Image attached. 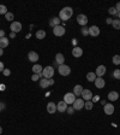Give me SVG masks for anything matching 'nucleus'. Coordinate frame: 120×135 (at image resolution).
I'll use <instances>...</instances> for the list:
<instances>
[{"instance_id": "14", "label": "nucleus", "mask_w": 120, "mask_h": 135, "mask_svg": "<svg viewBox=\"0 0 120 135\" xmlns=\"http://www.w3.org/2000/svg\"><path fill=\"white\" fill-rule=\"evenodd\" d=\"M72 56L75 57V58H79V57H82L83 56V50H82L81 47H78V46H76V47L72 50Z\"/></svg>"}, {"instance_id": "23", "label": "nucleus", "mask_w": 120, "mask_h": 135, "mask_svg": "<svg viewBox=\"0 0 120 135\" xmlns=\"http://www.w3.org/2000/svg\"><path fill=\"white\" fill-rule=\"evenodd\" d=\"M36 39H39V40H43L46 37V31L45 30H42V29H40V30H37L36 31Z\"/></svg>"}, {"instance_id": "8", "label": "nucleus", "mask_w": 120, "mask_h": 135, "mask_svg": "<svg viewBox=\"0 0 120 135\" xmlns=\"http://www.w3.org/2000/svg\"><path fill=\"white\" fill-rule=\"evenodd\" d=\"M10 29H11L12 33H18V31L22 30V24H20L19 22H16V21H13V22L11 23V27H10Z\"/></svg>"}, {"instance_id": "40", "label": "nucleus", "mask_w": 120, "mask_h": 135, "mask_svg": "<svg viewBox=\"0 0 120 135\" xmlns=\"http://www.w3.org/2000/svg\"><path fill=\"white\" fill-rule=\"evenodd\" d=\"M106 23H107V24H112V23H113V20H112V18H107V20H106Z\"/></svg>"}, {"instance_id": "21", "label": "nucleus", "mask_w": 120, "mask_h": 135, "mask_svg": "<svg viewBox=\"0 0 120 135\" xmlns=\"http://www.w3.org/2000/svg\"><path fill=\"white\" fill-rule=\"evenodd\" d=\"M49 25L50 27H56V25H60V18L59 17H53L52 20L49 21Z\"/></svg>"}, {"instance_id": "48", "label": "nucleus", "mask_w": 120, "mask_h": 135, "mask_svg": "<svg viewBox=\"0 0 120 135\" xmlns=\"http://www.w3.org/2000/svg\"><path fill=\"white\" fill-rule=\"evenodd\" d=\"M118 17H119V20H120V12H118Z\"/></svg>"}, {"instance_id": "36", "label": "nucleus", "mask_w": 120, "mask_h": 135, "mask_svg": "<svg viewBox=\"0 0 120 135\" xmlns=\"http://www.w3.org/2000/svg\"><path fill=\"white\" fill-rule=\"evenodd\" d=\"M66 112L69 113V115H72L73 112H75V109H73L72 106H70V107H67V110H66Z\"/></svg>"}, {"instance_id": "7", "label": "nucleus", "mask_w": 120, "mask_h": 135, "mask_svg": "<svg viewBox=\"0 0 120 135\" xmlns=\"http://www.w3.org/2000/svg\"><path fill=\"white\" fill-rule=\"evenodd\" d=\"M81 97L83 98V100L89 101V100H91L94 95H92V93H91V90H90V89H83V92H82Z\"/></svg>"}, {"instance_id": "11", "label": "nucleus", "mask_w": 120, "mask_h": 135, "mask_svg": "<svg viewBox=\"0 0 120 135\" xmlns=\"http://www.w3.org/2000/svg\"><path fill=\"white\" fill-rule=\"evenodd\" d=\"M106 71H107V69H106V66H105V65H98V66L96 68L95 74H96V76H97V77H102V76L106 74Z\"/></svg>"}, {"instance_id": "9", "label": "nucleus", "mask_w": 120, "mask_h": 135, "mask_svg": "<svg viewBox=\"0 0 120 135\" xmlns=\"http://www.w3.org/2000/svg\"><path fill=\"white\" fill-rule=\"evenodd\" d=\"M77 23H78L79 25L85 27L88 23V17L85 16V15H78V16H77Z\"/></svg>"}, {"instance_id": "3", "label": "nucleus", "mask_w": 120, "mask_h": 135, "mask_svg": "<svg viewBox=\"0 0 120 135\" xmlns=\"http://www.w3.org/2000/svg\"><path fill=\"white\" fill-rule=\"evenodd\" d=\"M58 71L61 76H69L71 74V68L66 64H61L58 66Z\"/></svg>"}, {"instance_id": "4", "label": "nucleus", "mask_w": 120, "mask_h": 135, "mask_svg": "<svg viewBox=\"0 0 120 135\" xmlns=\"http://www.w3.org/2000/svg\"><path fill=\"white\" fill-rule=\"evenodd\" d=\"M76 95L73 94V93H66L64 95V101L66 103L67 105H72L73 103H75V100H76Z\"/></svg>"}, {"instance_id": "20", "label": "nucleus", "mask_w": 120, "mask_h": 135, "mask_svg": "<svg viewBox=\"0 0 120 135\" xmlns=\"http://www.w3.org/2000/svg\"><path fill=\"white\" fill-rule=\"evenodd\" d=\"M118 98H119V93L115 92V90H112V92L108 93V100L115 101V100H118Z\"/></svg>"}, {"instance_id": "42", "label": "nucleus", "mask_w": 120, "mask_h": 135, "mask_svg": "<svg viewBox=\"0 0 120 135\" xmlns=\"http://www.w3.org/2000/svg\"><path fill=\"white\" fill-rule=\"evenodd\" d=\"M48 83H49V86L54 84V80H53V79H48Z\"/></svg>"}, {"instance_id": "29", "label": "nucleus", "mask_w": 120, "mask_h": 135, "mask_svg": "<svg viewBox=\"0 0 120 135\" xmlns=\"http://www.w3.org/2000/svg\"><path fill=\"white\" fill-rule=\"evenodd\" d=\"M112 62H113V64H115V65H119L120 64V56H119V54H115V56L113 57Z\"/></svg>"}, {"instance_id": "13", "label": "nucleus", "mask_w": 120, "mask_h": 135, "mask_svg": "<svg viewBox=\"0 0 120 135\" xmlns=\"http://www.w3.org/2000/svg\"><path fill=\"white\" fill-rule=\"evenodd\" d=\"M67 104L66 103H65L64 100L62 101H59L58 104H56V111H59V112H65V111H66L67 110Z\"/></svg>"}, {"instance_id": "22", "label": "nucleus", "mask_w": 120, "mask_h": 135, "mask_svg": "<svg viewBox=\"0 0 120 135\" xmlns=\"http://www.w3.org/2000/svg\"><path fill=\"white\" fill-rule=\"evenodd\" d=\"M8 44H10V41H8L7 37H1V39H0V48L4 50L5 47L8 46Z\"/></svg>"}, {"instance_id": "35", "label": "nucleus", "mask_w": 120, "mask_h": 135, "mask_svg": "<svg viewBox=\"0 0 120 135\" xmlns=\"http://www.w3.org/2000/svg\"><path fill=\"white\" fill-rule=\"evenodd\" d=\"M108 12L111 15H118V11L115 10V7H109L108 8Z\"/></svg>"}, {"instance_id": "12", "label": "nucleus", "mask_w": 120, "mask_h": 135, "mask_svg": "<svg viewBox=\"0 0 120 135\" xmlns=\"http://www.w3.org/2000/svg\"><path fill=\"white\" fill-rule=\"evenodd\" d=\"M89 35L90 36H98L100 35V28L96 25H91L89 28Z\"/></svg>"}, {"instance_id": "15", "label": "nucleus", "mask_w": 120, "mask_h": 135, "mask_svg": "<svg viewBox=\"0 0 120 135\" xmlns=\"http://www.w3.org/2000/svg\"><path fill=\"white\" fill-rule=\"evenodd\" d=\"M28 58H29V60H30V62L36 63L37 60H39V54H37L36 52L31 51V52H29V53H28Z\"/></svg>"}, {"instance_id": "25", "label": "nucleus", "mask_w": 120, "mask_h": 135, "mask_svg": "<svg viewBox=\"0 0 120 135\" xmlns=\"http://www.w3.org/2000/svg\"><path fill=\"white\" fill-rule=\"evenodd\" d=\"M96 74L95 73H88L87 74V80L89 82H95V80H96Z\"/></svg>"}, {"instance_id": "19", "label": "nucleus", "mask_w": 120, "mask_h": 135, "mask_svg": "<svg viewBox=\"0 0 120 135\" xmlns=\"http://www.w3.org/2000/svg\"><path fill=\"white\" fill-rule=\"evenodd\" d=\"M55 63L58 65H61L65 63V58H64V54L61 53H56L55 54Z\"/></svg>"}, {"instance_id": "28", "label": "nucleus", "mask_w": 120, "mask_h": 135, "mask_svg": "<svg viewBox=\"0 0 120 135\" xmlns=\"http://www.w3.org/2000/svg\"><path fill=\"white\" fill-rule=\"evenodd\" d=\"M112 25H113V28H114V29L119 30V29H120V20H113Z\"/></svg>"}, {"instance_id": "43", "label": "nucleus", "mask_w": 120, "mask_h": 135, "mask_svg": "<svg viewBox=\"0 0 120 135\" xmlns=\"http://www.w3.org/2000/svg\"><path fill=\"white\" fill-rule=\"evenodd\" d=\"M14 36H16V33H12V31H11V34H10V37H11V39H14Z\"/></svg>"}, {"instance_id": "26", "label": "nucleus", "mask_w": 120, "mask_h": 135, "mask_svg": "<svg viewBox=\"0 0 120 135\" xmlns=\"http://www.w3.org/2000/svg\"><path fill=\"white\" fill-rule=\"evenodd\" d=\"M40 87H41V88H47V87H49L48 80H47V79H41V80H40Z\"/></svg>"}, {"instance_id": "39", "label": "nucleus", "mask_w": 120, "mask_h": 135, "mask_svg": "<svg viewBox=\"0 0 120 135\" xmlns=\"http://www.w3.org/2000/svg\"><path fill=\"white\" fill-rule=\"evenodd\" d=\"M4 69H5V68H4L3 62H0V73H3V71H4Z\"/></svg>"}, {"instance_id": "1", "label": "nucleus", "mask_w": 120, "mask_h": 135, "mask_svg": "<svg viewBox=\"0 0 120 135\" xmlns=\"http://www.w3.org/2000/svg\"><path fill=\"white\" fill-rule=\"evenodd\" d=\"M72 15H73L72 7H70V6H66V7H64V8H61V10H60L59 18H60V21H64V22H66L67 20H70L71 17H72Z\"/></svg>"}, {"instance_id": "17", "label": "nucleus", "mask_w": 120, "mask_h": 135, "mask_svg": "<svg viewBox=\"0 0 120 135\" xmlns=\"http://www.w3.org/2000/svg\"><path fill=\"white\" fill-rule=\"evenodd\" d=\"M47 112L48 113H54L56 112V104H54V103H48L47 104Z\"/></svg>"}, {"instance_id": "46", "label": "nucleus", "mask_w": 120, "mask_h": 135, "mask_svg": "<svg viewBox=\"0 0 120 135\" xmlns=\"http://www.w3.org/2000/svg\"><path fill=\"white\" fill-rule=\"evenodd\" d=\"M0 107H1V109H4V107H5V104H3V103H0Z\"/></svg>"}, {"instance_id": "32", "label": "nucleus", "mask_w": 120, "mask_h": 135, "mask_svg": "<svg viewBox=\"0 0 120 135\" xmlns=\"http://www.w3.org/2000/svg\"><path fill=\"white\" fill-rule=\"evenodd\" d=\"M40 77H43V76H42V74H34V75L31 76V80L35 82V81H39Z\"/></svg>"}, {"instance_id": "24", "label": "nucleus", "mask_w": 120, "mask_h": 135, "mask_svg": "<svg viewBox=\"0 0 120 135\" xmlns=\"http://www.w3.org/2000/svg\"><path fill=\"white\" fill-rule=\"evenodd\" d=\"M42 70H43V68H42L40 64H35V65L33 66L34 74H42Z\"/></svg>"}, {"instance_id": "38", "label": "nucleus", "mask_w": 120, "mask_h": 135, "mask_svg": "<svg viewBox=\"0 0 120 135\" xmlns=\"http://www.w3.org/2000/svg\"><path fill=\"white\" fill-rule=\"evenodd\" d=\"M1 37H5V31H4L3 29L0 30V39H1Z\"/></svg>"}, {"instance_id": "2", "label": "nucleus", "mask_w": 120, "mask_h": 135, "mask_svg": "<svg viewBox=\"0 0 120 135\" xmlns=\"http://www.w3.org/2000/svg\"><path fill=\"white\" fill-rule=\"evenodd\" d=\"M54 75V68L53 66H46L43 68V70H42V76H43V79H52Z\"/></svg>"}, {"instance_id": "41", "label": "nucleus", "mask_w": 120, "mask_h": 135, "mask_svg": "<svg viewBox=\"0 0 120 135\" xmlns=\"http://www.w3.org/2000/svg\"><path fill=\"white\" fill-rule=\"evenodd\" d=\"M115 10H117L118 12H120V3H118L117 5H115Z\"/></svg>"}, {"instance_id": "47", "label": "nucleus", "mask_w": 120, "mask_h": 135, "mask_svg": "<svg viewBox=\"0 0 120 135\" xmlns=\"http://www.w3.org/2000/svg\"><path fill=\"white\" fill-rule=\"evenodd\" d=\"M1 133H3V128H1V127H0V134H1Z\"/></svg>"}, {"instance_id": "10", "label": "nucleus", "mask_w": 120, "mask_h": 135, "mask_svg": "<svg viewBox=\"0 0 120 135\" xmlns=\"http://www.w3.org/2000/svg\"><path fill=\"white\" fill-rule=\"evenodd\" d=\"M103 111L106 115H113L114 113V105L113 104H106L103 105Z\"/></svg>"}, {"instance_id": "27", "label": "nucleus", "mask_w": 120, "mask_h": 135, "mask_svg": "<svg viewBox=\"0 0 120 135\" xmlns=\"http://www.w3.org/2000/svg\"><path fill=\"white\" fill-rule=\"evenodd\" d=\"M84 107H85L87 110H91L92 107H94V103H92L91 100L85 101V103H84Z\"/></svg>"}, {"instance_id": "16", "label": "nucleus", "mask_w": 120, "mask_h": 135, "mask_svg": "<svg viewBox=\"0 0 120 135\" xmlns=\"http://www.w3.org/2000/svg\"><path fill=\"white\" fill-rule=\"evenodd\" d=\"M105 84H106V82H105V80L102 79V77H96V80H95V86H96V88L101 89V88L105 87Z\"/></svg>"}, {"instance_id": "18", "label": "nucleus", "mask_w": 120, "mask_h": 135, "mask_svg": "<svg viewBox=\"0 0 120 135\" xmlns=\"http://www.w3.org/2000/svg\"><path fill=\"white\" fill-rule=\"evenodd\" d=\"M84 88L82 87L81 84H76L75 87H73V94H75L76 97H79L82 94V92H83Z\"/></svg>"}, {"instance_id": "30", "label": "nucleus", "mask_w": 120, "mask_h": 135, "mask_svg": "<svg viewBox=\"0 0 120 135\" xmlns=\"http://www.w3.org/2000/svg\"><path fill=\"white\" fill-rule=\"evenodd\" d=\"M14 18V16H13V13H12V12H7V13L5 15V20L6 21H10V22H13V20Z\"/></svg>"}, {"instance_id": "33", "label": "nucleus", "mask_w": 120, "mask_h": 135, "mask_svg": "<svg viewBox=\"0 0 120 135\" xmlns=\"http://www.w3.org/2000/svg\"><path fill=\"white\" fill-rule=\"evenodd\" d=\"M113 76H114V79L120 80V70H119V69H117V70L113 71Z\"/></svg>"}, {"instance_id": "37", "label": "nucleus", "mask_w": 120, "mask_h": 135, "mask_svg": "<svg viewBox=\"0 0 120 135\" xmlns=\"http://www.w3.org/2000/svg\"><path fill=\"white\" fill-rule=\"evenodd\" d=\"M3 74H4V75H5V76H10V74H11V71L8 70V69H4Z\"/></svg>"}, {"instance_id": "44", "label": "nucleus", "mask_w": 120, "mask_h": 135, "mask_svg": "<svg viewBox=\"0 0 120 135\" xmlns=\"http://www.w3.org/2000/svg\"><path fill=\"white\" fill-rule=\"evenodd\" d=\"M97 100H98V97H95V98L92 97V99H91V101H92V103H94V101H97Z\"/></svg>"}, {"instance_id": "31", "label": "nucleus", "mask_w": 120, "mask_h": 135, "mask_svg": "<svg viewBox=\"0 0 120 135\" xmlns=\"http://www.w3.org/2000/svg\"><path fill=\"white\" fill-rule=\"evenodd\" d=\"M7 12V7L5 5H0V15H6Z\"/></svg>"}, {"instance_id": "5", "label": "nucleus", "mask_w": 120, "mask_h": 135, "mask_svg": "<svg viewBox=\"0 0 120 135\" xmlns=\"http://www.w3.org/2000/svg\"><path fill=\"white\" fill-rule=\"evenodd\" d=\"M53 34L55 36H62V35H65V28L62 25H56L53 28Z\"/></svg>"}, {"instance_id": "34", "label": "nucleus", "mask_w": 120, "mask_h": 135, "mask_svg": "<svg viewBox=\"0 0 120 135\" xmlns=\"http://www.w3.org/2000/svg\"><path fill=\"white\" fill-rule=\"evenodd\" d=\"M81 31H82V35H84V36L89 35V28H85V27H83Z\"/></svg>"}, {"instance_id": "6", "label": "nucleus", "mask_w": 120, "mask_h": 135, "mask_svg": "<svg viewBox=\"0 0 120 135\" xmlns=\"http://www.w3.org/2000/svg\"><path fill=\"white\" fill-rule=\"evenodd\" d=\"M84 103H85V101H84L83 99H79L78 98V99H76L75 103L72 104V107L75 109V111H76V110H78V111H79V110H82L84 107Z\"/></svg>"}, {"instance_id": "45", "label": "nucleus", "mask_w": 120, "mask_h": 135, "mask_svg": "<svg viewBox=\"0 0 120 135\" xmlns=\"http://www.w3.org/2000/svg\"><path fill=\"white\" fill-rule=\"evenodd\" d=\"M3 54H4V50L3 48H0V56H3Z\"/></svg>"}, {"instance_id": "49", "label": "nucleus", "mask_w": 120, "mask_h": 135, "mask_svg": "<svg viewBox=\"0 0 120 135\" xmlns=\"http://www.w3.org/2000/svg\"><path fill=\"white\" fill-rule=\"evenodd\" d=\"M0 112H1V107H0Z\"/></svg>"}]
</instances>
